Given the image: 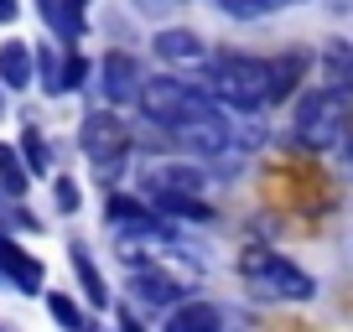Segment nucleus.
Returning <instances> with one entry per match:
<instances>
[{
  "mask_svg": "<svg viewBox=\"0 0 353 332\" xmlns=\"http://www.w3.org/2000/svg\"><path fill=\"white\" fill-rule=\"evenodd\" d=\"M208 94L234 114H254L265 104H276V73L270 57H250V52H219L208 57Z\"/></svg>",
  "mask_w": 353,
  "mask_h": 332,
  "instance_id": "f257e3e1",
  "label": "nucleus"
},
{
  "mask_svg": "<svg viewBox=\"0 0 353 332\" xmlns=\"http://www.w3.org/2000/svg\"><path fill=\"white\" fill-rule=\"evenodd\" d=\"M239 280L250 286L254 301H276V307L317 296V280H312L296 260H286L281 249H270V244H244L239 249Z\"/></svg>",
  "mask_w": 353,
  "mask_h": 332,
  "instance_id": "f03ea898",
  "label": "nucleus"
},
{
  "mask_svg": "<svg viewBox=\"0 0 353 332\" xmlns=\"http://www.w3.org/2000/svg\"><path fill=\"white\" fill-rule=\"evenodd\" d=\"M141 114L156 125V130H176V125H188L198 120V114H213L223 110L219 99H213L203 83H188L182 73H161V78H145V89H141Z\"/></svg>",
  "mask_w": 353,
  "mask_h": 332,
  "instance_id": "7ed1b4c3",
  "label": "nucleus"
},
{
  "mask_svg": "<svg viewBox=\"0 0 353 332\" xmlns=\"http://www.w3.org/2000/svg\"><path fill=\"white\" fill-rule=\"evenodd\" d=\"M291 135L307 151H332L348 135V94L343 89H307L291 110Z\"/></svg>",
  "mask_w": 353,
  "mask_h": 332,
  "instance_id": "20e7f679",
  "label": "nucleus"
},
{
  "mask_svg": "<svg viewBox=\"0 0 353 332\" xmlns=\"http://www.w3.org/2000/svg\"><path fill=\"white\" fill-rule=\"evenodd\" d=\"M78 145L99 172H120L125 156H130V125L114 110H88L83 125H78Z\"/></svg>",
  "mask_w": 353,
  "mask_h": 332,
  "instance_id": "39448f33",
  "label": "nucleus"
},
{
  "mask_svg": "<svg viewBox=\"0 0 353 332\" xmlns=\"http://www.w3.org/2000/svg\"><path fill=\"white\" fill-rule=\"evenodd\" d=\"M166 141L176 145L182 156H198V161H213V156H223L234 145V120L223 110H213V114H198V120H188V125H176V130H161Z\"/></svg>",
  "mask_w": 353,
  "mask_h": 332,
  "instance_id": "423d86ee",
  "label": "nucleus"
},
{
  "mask_svg": "<svg viewBox=\"0 0 353 332\" xmlns=\"http://www.w3.org/2000/svg\"><path fill=\"white\" fill-rule=\"evenodd\" d=\"M125 291H130L141 307H166L172 311L182 301V280L166 265H151V260H130V276H125Z\"/></svg>",
  "mask_w": 353,
  "mask_h": 332,
  "instance_id": "0eeeda50",
  "label": "nucleus"
},
{
  "mask_svg": "<svg viewBox=\"0 0 353 332\" xmlns=\"http://www.w3.org/2000/svg\"><path fill=\"white\" fill-rule=\"evenodd\" d=\"M141 89H145V73H141V63H135L130 52H104L99 57V94L110 104H135L141 99Z\"/></svg>",
  "mask_w": 353,
  "mask_h": 332,
  "instance_id": "6e6552de",
  "label": "nucleus"
},
{
  "mask_svg": "<svg viewBox=\"0 0 353 332\" xmlns=\"http://www.w3.org/2000/svg\"><path fill=\"white\" fill-rule=\"evenodd\" d=\"M0 280H11V291H21V296H42V291H47L42 260L26 255V249H21L6 229H0Z\"/></svg>",
  "mask_w": 353,
  "mask_h": 332,
  "instance_id": "1a4fd4ad",
  "label": "nucleus"
},
{
  "mask_svg": "<svg viewBox=\"0 0 353 332\" xmlns=\"http://www.w3.org/2000/svg\"><path fill=\"white\" fill-rule=\"evenodd\" d=\"M161 332H223V307L219 301H203V296H188L166 311Z\"/></svg>",
  "mask_w": 353,
  "mask_h": 332,
  "instance_id": "9d476101",
  "label": "nucleus"
},
{
  "mask_svg": "<svg viewBox=\"0 0 353 332\" xmlns=\"http://www.w3.org/2000/svg\"><path fill=\"white\" fill-rule=\"evenodd\" d=\"M156 57L161 63H176V68H188V63H208V47H203L198 32H188V26H161V32L151 37Z\"/></svg>",
  "mask_w": 353,
  "mask_h": 332,
  "instance_id": "9b49d317",
  "label": "nucleus"
},
{
  "mask_svg": "<svg viewBox=\"0 0 353 332\" xmlns=\"http://www.w3.org/2000/svg\"><path fill=\"white\" fill-rule=\"evenodd\" d=\"M0 83H6V89L11 94H21V89H32L37 83V52L26 42H0Z\"/></svg>",
  "mask_w": 353,
  "mask_h": 332,
  "instance_id": "f8f14e48",
  "label": "nucleus"
},
{
  "mask_svg": "<svg viewBox=\"0 0 353 332\" xmlns=\"http://www.w3.org/2000/svg\"><path fill=\"white\" fill-rule=\"evenodd\" d=\"M68 260H73V276H78V286H83V296L94 301V307H104V301H110V286H104L99 265L88 260V244H83V239L68 244Z\"/></svg>",
  "mask_w": 353,
  "mask_h": 332,
  "instance_id": "ddd939ff",
  "label": "nucleus"
},
{
  "mask_svg": "<svg viewBox=\"0 0 353 332\" xmlns=\"http://www.w3.org/2000/svg\"><path fill=\"white\" fill-rule=\"evenodd\" d=\"M21 161H26V172L52 177V145H47V135L37 130V125H26V130H21Z\"/></svg>",
  "mask_w": 353,
  "mask_h": 332,
  "instance_id": "4468645a",
  "label": "nucleus"
},
{
  "mask_svg": "<svg viewBox=\"0 0 353 332\" xmlns=\"http://www.w3.org/2000/svg\"><path fill=\"white\" fill-rule=\"evenodd\" d=\"M26 182H32V172H26L21 151L0 145V192H11V198H26Z\"/></svg>",
  "mask_w": 353,
  "mask_h": 332,
  "instance_id": "2eb2a0df",
  "label": "nucleus"
},
{
  "mask_svg": "<svg viewBox=\"0 0 353 332\" xmlns=\"http://www.w3.org/2000/svg\"><path fill=\"white\" fill-rule=\"evenodd\" d=\"M270 73H276V99H286L291 89H296V78L307 73V57L286 52V57H270Z\"/></svg>",
  "mask_w": 353,
  "mask_h": 332,
  "instance_id": "dca6fc26",
  "label": "nucleus"
},
{
  "mask_svg": "<svg viewBox=\"0 0 353 332\" xmlns=\"http://www.w3.org/2000/svg\"><path fill=\"white\" fill-rule=\"evenodd\" d=\"M42 296H47V317H52L63 332H83V311H78L63 291H42Z\"/></svg>",
  "mask_w": 353,
  "mask_h": 332,
  "instance_id": "f3484780",
  "label": "nucleus"
},
{
  "mask_svg": "<svg viewBox=\"0 0 353 332\" xmlns=\"http://www.w3.org/2000/svg\"><path fill=\"white\" fill-rule=\"evenodd\" d=\"M37 73H42V89L47 94H63V57H57V52L37 57Z\"/></svg>",
  "mask_w": 353,
  "mask_h": 332,
  "instance_id": "a211bd4d",
  "label": "nucleus"
},
{
  "mask_svg": "<svg viewBox=\"0 0 353 332\" xmlns=\"http://www.w3.org/2000/svg\"><path fill=\"white\" fill-rule=\"evenodd\" d=\"M52 192H57V213H78L83 208V192H78L73 177H52Z\"/></svg>",
  "mask_w": 353,
  "mask_h": 332,
  "instance_id": "6ab92c4d",
  "label": "nucleus"
},
{
  "mask_svg": "<svg viewBox=\"0 0 353 332\" xmlns=\"http://www.w3.org/2000/svg\"><path fill=\"white\" fill-rule=\"evenodd\" d=\"M120 332H145V327L135 322V311H120Z\"/></svg>",
  "mask_w": 353,
  "mask_h": 332,
  "instance_id": "aec40b11",
  "label": "nucleus"
},
{
  "mask_svg": "<svg viewBox=\"0 0 353 332\" xmlns=\"http://www.w3.org/2000/svg\"><path fill=\"white\" fill-rule=\"evenodd\" d=\"M0 21H16V0H0Z\"/></svg>",
  "mask_w": 353,
  "mask_h": 332,
  "instance_id": "412c9836",
  "label": "nucleus"
}]
</instances>
